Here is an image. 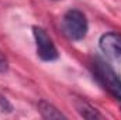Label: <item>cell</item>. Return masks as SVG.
<instances>
[{
	"mask_svg": "<svg viewBox=\"0 0 121 120\" xmlns=\"http://www.w3.org/2000/svg\"><path fill=\"white\" fill-rule=\"evenodd\" d=\"M91 68L97 82L110 95L121 100V79L117 76L114 69L108 64H106L103 60H99V58H96L91 62Z\"/></svg>",
	"mask_w": 121,
	"mask_h": 120,
	"instance_id": "1",
	"label": "cell"
},
{
	"mask_svg": "<svg viewBox=\"0 0 121 120\" xmlns=\"http://www.w3.org/2000/svg\"><path fill=\"white\" fill-rule=\"evenodd\" d=\"M62 28L68 38L72 41H80L86 37L89 30V23L86 16L76 9L68 10L62 17Z\"/></svg>",
	"mask_w": 121,
	"mask_h": 120,
	"instance_id": "2",
	"label": "cell"
},
{
	"mask_svg": "<svg viewBox=\"0 0 121 120\" xmlns=\"http://www.w3.org/2000/svg\"><path fill=\"white\" fill-rule=\"evenodd\" d=\"M32 35L35 40V50H37V55L39 60L45 61V62H51V61H56L59 58V52H58L52 38L48 35V32L42 27L34 26Z\"/></svg>",
	"mask_w": 121,
	"mask_h": 120,
	"instance_id": "3",
	"label": "cell"
},
{
	"mask_svg": "<svg viewBox=\"0 0 121 120\" xmlns=\"http://www.w3.org/2000/svg\"><path fill=\"white\" fill-rule=\"evenodd\" d=\"M99 47L110 60H121V34L113 31L103 34L100 37Z\"/></svg>",
	"mask_w": 121,
	"mask_h": 120,
	"instance_id": "4",
	"label": "cell"
},
{
	"mask_svg": "<svg viewBox=\"0 0 121 120\" xmlns=\"http://www.w3.org/2000/svg\"><path fill=\"white\" fill-rule=\"evenodd\" d=\"M75 107L79 112V115L85 119H100L101 115L97 112L96 107H93L90 103H87L83 99H76L75 100Z\"/></svg>",
	"mask_w": 121,
	"mask_h": 120,
	"instance_id": "5",
	"label": "cell"
},
{
	"mask_svg": "<svg viewBox=\"0 0 121 120\" xmlns=\"http://www.w3.org/2000/svg\"><path fill=\"white\" fill-rule=\"evenodd\" d=\"M38 112L41 113L44 119H66V116L60 110H58L54 105L45 100L38 102Z\"/></svg>",
	"mask_w": 121,
	"mask_h": 120,
	"instance_id": "6",
	"label": "cell"
},
{
	"mask_svg": "<svg viewBox=\"0 0 121 120\" xmlns=\"http://www.w3.org/2000/svg\"><path fill=\"white\" fill-rule=\"evenodd\" d=\"M7 69H9V61L6 58V55L0 51V74L7 72Z\"/></svg>",
	"mask_w": 121,
	"mask_h": 120,
	"instance_id": "7",
	"label": "cell"
}]
</instances>
